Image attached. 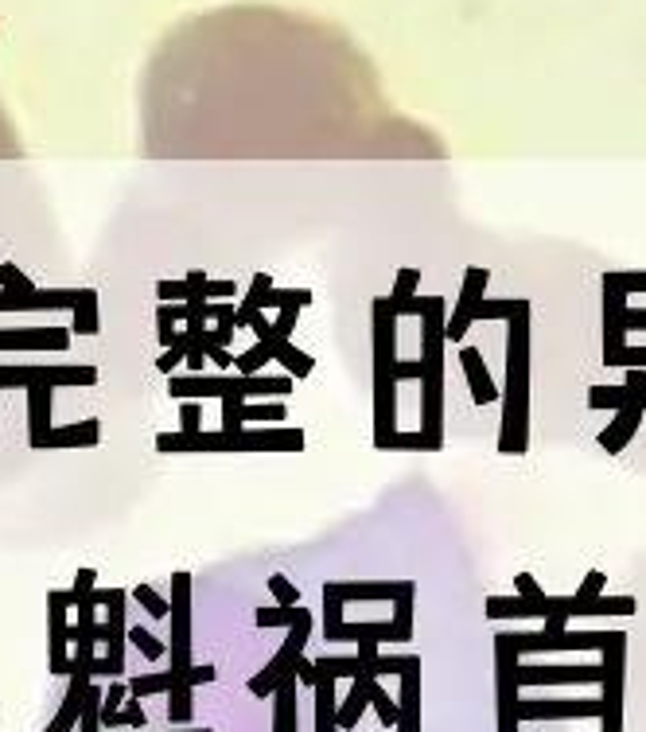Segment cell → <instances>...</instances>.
<instances>
[{
  "label": "cell",
  "mask_w": 646,
  "mask_h": 732,
  "mask_svg": "<svg viewBox=\"0 0 646 732\" xmlns=\"http://www.w3.org/2000/svg\"><path fill=\"white\" fill-rule=\"evenodd\" d=\"M444 300L440 296H413L401 316H421V437L429 452L444 444Z\"/></svg>",
  "instance_id": "cell-1"
},
{
  "label": "cell",
  "mask_w": 646,
  "mask_h": 732,
  "mask_svg": "<svg viewBox=\"0 0 646 732\" xmlns=\"http://www.w3.org/2000/svg\"><path fill=\"white\" fill-rule=\"evenodd\" d=\"M506 390H503V425H499V452L522 456L530 448V308L506 320Z\"/></svg>",
  "instance_id": "cell-2"
},
{
  "label": "cell",
  "mask_w": 646,
  "mask_h": 732,
  "mask_svg": "<svg viewBox=\"0 0 646 732\" xmlns=\"http://www.w3.org/2000/svg\"><path fill=\"white\" fill-rule=\"evenodd\" d=\"M374 440H386L390 433H397L394 417H397V382H394V366H397V316L390 308L386 296H374Z\"/></svg>",
  "instance_id": "cell-3"
},
{
  "label": "cell",
  "mask_w": 646,
  "mask_h": 732,
  "mask_svg": "<svg viewBox=\"0 0 646 732\" xmlns=\"http://www.w3.org/2000/svg\"><path fill=\"white\" fill-rule=\"evenodd\" d=\"M160 452H300L304 433L300 429H238V433H199V437H183V433H160L156 437Z\"/></svg>",
  "instance_id": "cell-4"
},
{
  "label": "cell",
  "mask_w": 646,
  "mask_h": 732,
  "mask_svg": "<svg viewBox=\"0 0 646 732\" xmlns=\"http://www.w3.org/2000/svg\"><path fill=\"white\" fill-rule=\"evenodd\" d=\"M24 308H67L74 312V335H98V293L94 289H28V293L0 289V312H24Z\"/></svg>",
  "instance_id": "cell-5"
},
{
  "label": "cell",
  "mask_w": 646,
  "mask_h": 732,
  "mask_svg": "<svg viewBox=\"0 0 646 732\" xmlns=\"http://www.w3.org/2000/svg\"><path fill=\"white\" fill-rule=\"evenodd\" d=\"M172 398H265V394H281L285 398L288 390H292V378H261V374H253V378H234V382H226V378H172Z\"/></svg>",
  "instance_id": "cell-6"
},
{
  "label": "cell",
  "mask_w": 646,
  "mask_h": 732,
  "mask_svg": "<svg viewBox=\"0 0 646 732\" xmlns=\"http://www.w3.org/2000/svg\"><path fill=\"white\" fill-rule=\"evenodd\" d=\"M627 293L619 285V273H604V366L627 351Z\"/></svg>",
  "instance_id": "cell-7"
},
{
  "label": "cell",
  "mask_w": 646,
  "mask_h": 732,
  "mask_svg": "<svg viewBox=\"0 0 646 732\" xmlns=\"http://www.w3.org/2000/svg\"><path fill=\"white\" fill-rule=\"evenodd\" d=\"M36 378H47L51 386H90V382H98V370L94 366H51V370H43V366H0V390H12V386H32Z\"/></svg>",
  "instance_id": "cell-8"
},
{
  "label": "cell",
  "mask_w": 646,
  "mask_h": 732,
  "mask_svg": "<svg viewBox=\"0 0 646 732\" xmlns=\"http://www.w3.org/2000/svg\"><path fill=\"white\" fill-rule=\"evenodd\" d=\"M635 612V600L631 596H596V600H561V596H545L541 604V616H631Z\"/></svg>",
  "instance_id": "cell-9"
},
{
  "label": "cell",
  "mask_w": 646,
  "mask_h": 732,
  "mask_svg": "<svg viewBox=\"0 0 646 732\" xmlns=\"http://www.w3.org/2000/svg\"><path fill=\"white\" fill-rule=\"evenodd\" d=\"M172 643H176V678L183 682V670L191 659V577L176 573L172 577Z\"/></svg>",
  "instance_id": "cell-10"
},
{
  "label": "cell",
  "mask_w": 646,
  "mask_h": 732,
  "mask_svg": "<svg viewBox=\"0 0 646 732\" xmlns=\"http://www.w3.org/2000/svg\"><path fill=\"white\" fill-rule=\"evenodd\" d=\"M487 281H491V273H487V269H479V265L464 273L460 304H456L452 320L444 324V339H448V343H464V339H467V328L475 324V308H479V300H483V289H487Z\"/></svg>",
  "instance_id": "cell-11"
},
{
  "label": "cell",
  "mask_w": 646,
  "mask_h": 732,
  "mask_svg": "<svg viewBox=\"0 0 646 732\" xmlns=\"http://www.w3.org/2000/svg\"><path fill=\"white\" fill-rule=\"evenodd\" d=\"M71 331L63 328H12L0 331V351H67Z\"/></svg>",
  "instance_id": "cell-12"
},
{
  "label": "cell",
  "mask_w": 646,
  "mask_h": 732,
  "mask_svg": "<svg viewBox=\"0 0 646 732\" xmlns=\"http://www.w3.org/2000/svg\"><path fill=\"white\" fill-rule=\"evenodd\" d=\"M643 417H646V409L639 405V398H635V402H627V405H619V409H615V417H611V425L600 433V448H604L608 456H619V452L631 444L635 429L643 425Z\"/></svg>",
  "instance_id": "cell-13"
},
{
  "label": "cell",
  "mask_w": 646,
  "mask_h": 732,
  "mask_svg": "<svg viewBox=\"0 0 646 732\" xmlns=\"http://www.w3.org/2000/svg\"><path fill=\"white\" fill-rule=\"evenodd\" d=\"M460 366H464V378H467V386H471V402L475 405L499 402V386H495V378L487 374L479 347H467L464 343V347H460Z\"/></svg>",
  "instance_id": "cell-14"
},
{
  "label": "cell",
  "mask_w": 646,
  "mask_h": 732,
  "mask_svg": "<svg viewBox=\"0 0 646 732\" xmlns=\"http://www.w3.org/2000/svg\"><path fill=\"white\" fill-rule=\"evenodd\" d=\"M47 433H51V382L36 378L28 386V444L39 448Z\"/></svg>",
  "instance_id": "cell-15"
},
{
  "label": "cell",
  "mask_w": 646,
  "mask_h": 732,
  "mask_svg": "<svg viewBox=\"0 0 646 732\" xmlns=\"http://www.w3.org/2000/svg\"><path fill=\"white\" fill-rule=\"evenodd\" d=\"M67 600L71 596H63L59 588L55 592H47V608H51V666L55 670H63L67 666Z\"/></svg>",
  "instance_id": "cell-16"
},
{
  "label": "cell",
  "mask_w": 646,
  "mask_h": 732,
  "mask_svg": "<svg viewBox=\"0 0 646 732\" xmlns=\"http://www.w3.org/2000/svg\"><path fill=\"white\" fill-rule=\"evenodd\" d=\"M98 437H102V425L82 421V425H67V429H51L39 448H86V444H98Z\"/></svg>",
  "instance_id": "cell-17"
},
{
  "label": "cell",
  "mask_w": 646,
  "mask_h": 732,
  "mask_svg": "<svg viewBox=\"0 0 646 732\" xmlns=\"http://www.w3.org/2000/svg\"><path fill=\"white\" fill-rule=\"evenodd\" d=\"M487 616H491V620H499V616H510V620L541 616V604H530V600H522V596H514V600H506V596H491V600H487Z\"/></svg>",
  "instance_id": "cell-18"
},
{
  "label": "cell",
  "mask_w": 646,
  "mask_h": 732,
  "mask_svg": "<svg viewBox=\"0 0 646 732\" xmlns=\"http://www.w3.org/2000/svg\"><path fill=\"white\" fill-rule=\"evenodd\" d=\"M417 285H421V269H401L394 281V293L386 296L390 300V308H394V316H401L405 308H409V300L417 296Z\"/></svg>",
  "instance_id": "cell-19"
},
{
  "label": "cell",
  "mask_w": 646,
  "mask_h": 732,
  "mask_svg": "<svg viewBox=\"0 0 646 732\" xmlns=\"http://www.w3.org/2000/svg\"><path fill=\"white\" fill-rule=\"evenodd\" d=\"M522 308H530V300H479L475 324H479V320H510V316H518Z\"/></svg>",
  "instance_id": "cell-20"
},
{
  "label": "cell",
  "mask_w": 646,
  "mask_h": 732,
  "mask_svg": "<svg viewBox=\"0 0 646 732\" xmlns=\"http://www.w3.org/2000/svg\"><path fill=\"white\" fill-rule=\"evenodd\" d=\"M312 304V293L308 289H269L265 300H261V308H308Z\"/></svg>",
  "instance_id": "cell-21"
},
{
  "label": "cell",
  "mask_w": 646,
  "mask_h": 732,
  "mask_svg": "<svg viewBox=\"0 0 646 732\" xmlns=\"http://www.w3.org/2000/svg\"><path fill=\"white\" fill-rule=\"evenodd\" d=\"M265 363H273V351H269V343H261V339H257L246 355H238V359H234V370H238L242 378H253Z\"/></svg>",
  "instance_id": "cell-22"
},
{
  "label": "cell",
  "mask_w": 646,
  "mask_h": 732,
  "mask_svg": "<svg viewBox=\"0 0 646 732\" xmlns=\"http://www.w3.org/2000/svg\"><path fill=\"white\" fill-rule=\"evenodd\" d=\"M580 678H600V670H522V682H580Z\"/></svg>",
  "instance_id": "cell-23"
},
{
  "label": "cell",
  "mask_w": 646,
  "mask_h": 732,
  "mask_svg": "<svg viewBox=\"0 0 646 732\" xmlns=\"http://www.w3.org/2000/svg\"><path fill=\"white\" fill-rule=\"evenodd\" d=\"M187 347H191V339H187V331H180V339H176V343H172V347H168V351H164V355L156 359V370L172 374V370H176V366H180L183 359H187Z\"/></svg>",
  "instance_id": "cell-24"
},
{
  "label": "cell",
  "mask_w": 646,
  "mask_h": 732,
  "mask_svg": "<svg viewBox=\"0 0 646 732\" xmlns=\"http://www.w3.org/2000/svg\"><path fill=\"white\" fill-rule=\"evenodd\" d=\"M0 289H8V293H28V289H36V285H32L12 261H4V265H0Z\"/></svg>",
  "instance_id": "cell-25"
},
{
  "label": "cell",
  "mask_w": 646,
  "mask_h": 732,
  "mask_svg": "<svg viewBox=\"0 0 646 732\" xmlns=\"http://www.w3.org/2000/svg\"><path fill=\"white\" fill-rule=\"evenodd\" d=\"M180 433L183 437H199V433H203V429H199V425H203V405L199 402H183L180 405Z\"/></svg>",
  "instance_id": "cell-26"
},
{
  "label": "cell",
  "mask_w": 646,
  "mask_h": 732,
  "mask_svg": "<svg viewBox=\"0 0 646 732\" xmlns=\"http://www.w3.org/2000/svg\"><path fill=\"white\" fill-rule=\"evenodd\" d=\"M300 612H304V608H261V612H257V623H261V627H273V623H296L300 620Z\"/></svg>",
  "instance_id": "cell-27"
},
{
  "label": "cell",
  "mask_w": 646,
  "mask_h": 732,
  "mask_svg": "<svg viewBox=\"0 0 646 732\" xmlns=\"http://www.w3.org/2000/svg\"><path fill=\"white\" fill-rule=\"evenodd\" d=\"M604 585H608V577H604L600 569H592V573L580 581V588H576V600H596V596H604Z\"/></svg>",
  "instance_id": "cell-28"
},
{
  "label": "cell",
  "mask_w": 646,
  "mask_h": 732,
  "mask_svg": "<svg viewBox=\"0 0 646 732\" xmlns=\"http://www.w3.org/2000/svg\"><path fill=\"white\" fill-rule=\"evenodd\" d=\"M277 732H292V686H281L277 697Z\"/></svg>",
  "instance_id": "cell-29"
},
{
  "label": "cell",
  "mask_w": 646,
  "mask_h": 732,
  "mask_svg": "<svg viewBox=\"0 0 646 732\" xmlns=\"http://www.w3.org/2000/svg\"><path fill=\"white\" fill-rule=\"evenodd\" d=\"M133 596H137V604H144L152 616H168V612H172V608H168V604H164V600L152 592V585H137V592H133Z\"/></svg>",
  "instance_id": "cell-30"
},
{
  "label": "cell",
  "mask_w": 646,
  "mask_h": 732,
  "mask_svg": "<svg viewBox=\"0 0 646 732\" xmlns=\"http://www.w3.org/2000/svg\"><path fill=\"white\" fill-rule=\"evenodd\" d=\"M514 585H518V596H522V600H530V604H545V592H541V585L530 577V573H518V577H514Z\"/></svg>",
  "instance_id": "cell-31"
},
{
  "label": "cell",
  "mask_w": 646,
  "mask_h": 732,
  "mask_svg": "<svg viewBox=\"0 0 646 732\" xmlns=\"http://www.w3.org/2000/svg\"><path fill=\"white\" fill-rule=\"evenodd\" d=\"M269 588H273V596H277V604L281 608H296V588L288 585V577H269Z\"/></svg>",
  "instance_id": "cell-32"
},
{
  "label": "cell",
  "mask_w": 646,
  "mask_h": 732,
  "mask_svg": "<svg viewBox=\"0 0 646 732\" xmlns=\"http://www.w3.org/2000/svg\"><path fill=\"white\" fill-rule=\"evenodd\" d=\"M203 355H207V359H211V363H215L218 370H222V366H234V355H230L226 347L211 343V339H207V331H203Z\"/></svg>",
  "instance_id": "cell-33"
},
{
  "label": "cell",
  "mask_w": 646,
  "mask_h": 732,
  "mask_svg": "<svg viewBox=\"0 0 646 732\" xmlns=\"http://www.w3.org/2000/svg\"><path fill=\"white\" fill-rule=\"evenodd\" d=\"M133 643L141 647L148 659H160V655H164V647H160V643H156V639H152V635H148L144 627H133Z\"/></svg>",
  "instance_id": "cell-34"
},
{
  "label": "cell",
  "mask_w": 646,
  "mask_h": 732,
  "mask_svg": "<svg viewBox=\"0 0 646 732\" xmlns=\"http://www.w3.org/2000/svg\"><path fill=\"white\" fill-rule=\"evenodd\" d=\"M394 382H421V359H413V363L397 359V366H394Z\"/></svg>",
  "instance_id": "cell-35"
},
{
  "label": "cell",
  "mask_w": 646,
  "mask_h": 732,
  "mask_svg": "<svg viewBox=\"0 0 646 732\" xmlns=\"http://www.w3.org/2000/svg\"><path fill=\"white\" fill-rule=\"evenodd\" d=\"M156 324H160V335H156V339H160V343H164V347H172V343H176V339H180V331L172 328V324H176V320H168V316H164V312H160V308H156Z\"/></svg>",
  "instance_id": "cell-36"
},
{
  "label": "cell",
  "mask_w": 646,
  "mask_h": 732,
  "mask_svg": "<svg viewBox=\"0 0 646 732\" xmlns=\"http://www.w3.org/2000/svg\"><path fill=\"white\" fill-rule=\"evenodd\" d=\"M615 366H627V370L639 366V370H646V347H627V351L615 359Z\"/></svg>",
  "instance_id": "cell-37"
},
{
  "label": "cell",
  "mask_w": 646,
  "mask_h": 732,
  "mask_svg": "<svg viewBox=\"0 0 646 732\" xmlns=\"http://www.w3.org/2000/svg\"><path fill=\"white\" fill-rule=\"evenodd\" d=\"M619 285H623V293H646V273H619Z\"/></svg>",
  "instance_id": "cell-38"
},
{
  "label": "cell",
  "mask_w": 646,
  "mask_h": 732,
  "mask_svg": "<svg viewBox=\"0 0 646 732\" xmlns=\"http://www.w3.org/2000/svg\"><path fill=\"white\" fill-rule=\"evenodd\" d=\"M203 293H207V300H211V296H234V281H211V277H207V289H203Z\"/></svg>",
  "instance_id": "cell-39"
},
{
  "label": "cell",
  "mask_w": 646,
  "mask_h": 732,
  "mask_svg": "<svg viewBox=\"0 0 646 732\" xmlns=\"http://www.w3.org/2000/svg\"><path fill=\"white\" fill-rule=\"evenodd\" d=\"M627 331H646V308H627Z\"/></svg>",
  "instance_id": "cell-40"
},
{
  "label": "cell",
  "mask_w": 646,
  "mask_h": 732,
  "mask_svg": "<svg viewBox=\"0 0 646 732\" xmlns=\"http://www.w3.org/2000/svg\"><path fill=\"white\" fill-rule=\"evenodd\" d=\"M639 405H643V409H646V390H643V394H639Z\"/></svg>",
  "instance_id": "cell-41"
}]
</instances>
